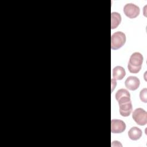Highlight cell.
Segmentation results:
<instances>
[{
  "label": "cell",
  "mask_w": 147,
  "mask_h": 147,
  "mask_svg": "<svg viewBox=\"0 0 147 147\" xmlns=\"http://www.w3.org/2000/svg\"><path fill=\"white\" fill-rule=\"evenodd\" d=\"M143 63L142 55L139 52L133 53L129 59L127 64V68L130 73L137 74L141 69Z\"/></svg>",
  "instance_id": "cell-1"
},
{
  "label": "cell",
  "mask_w": 147,
  "mask_h": 147,
  "mask_svg": "<svg viewBox=\"0 0 147 147\" xmlns=\"http://www.w3.org/2000/svg\"><path fill=\"white\" fill-rule=\"evenodd\" d=\"M119 106V113L123 117H128L132 111V104L130 96H124L117 100Z\"/></svg>",
  "instance_id": "cell-2"
},
{
  "label": "cell",
  "mask_w": 147,
  "mask_h": 147,
  "mask_svg": "<svg viewBox=\"0 0 147 147\" xmlns=\"http://www.w3.org/2000/svg\"><path fill=\"white\" fill-rule=\"evenodd\" d=\"M126 42V36L122 32H116L111 37V48L117 50L121 48Z\"/></svg>",
  "instance_id": "cell-3"
},
{
  "label": "cell",
  "mask_w": 147,
  "mask_h": 147,
  "mask_svg": "<svg viewBox=\"0 0 147 147\" xmlns=\"http://www.w3.org/2000/svg\"><path fill=\"white\" fill-rule=\"evenodd\" d=\"M132 118L140 126L145 125L147 123V113L142 108L136 109L133 113Z\"/></svg>",
  "instance_id": "cell-4"
},
{
  "label": "cell",
  "mask_w": 147,
  "mask_h": 147,
  "mask_svg": "<svg viewBox=\"0 0 147 147\" xmlns=\"http://www.w3.org/2000/svg\"><path fill=\"white\" fill-rule=\"evenodd\" d=\"M124 14L129 18H136L140 14V7L133 3H127L123 7Z\"/></svg>",
  "instance_id": "cell-5"
},
{
  "label": "cell",
  "mask_w": 147,
  "mask_h": 147,
  "mask_svg": "<svg viewBox=\"0 0 147 147\" xmlns=\"http://www.w3.org/2000/svg\"><path fill=\"white\" fill-rule=\"evenodd\" d=\"M125 123L120 119H112L111 121V131L113 133H121L126 129Z\"/></svg>",
  "instance_id": "cell-6"
},
{
  "label": "cell",
  "mask_w": 147,
  "mask_h": 147,
  "mask_svg": "<svg viewBox=\"0 0 147 147\" xmlns=\"http://www.w3.org/2000/svg\"><path fill=\"white\" fill-rule=\"evenodd\" d=\"M140 84V81L138 78L136 76H129L125 82V87L131 91H134L137 90Z\"/></svg>",
  "instance_id": "cell-7"
},
{
  "label": "cell",
  "mask_w": 147,
  "mask_h": 147,
  "mask_svg": "<svg viewBox=\"0 0 147 147\" xmlns=\"http://www.w3.org/2000/svg\"><path fill=\"white\" fill-rule=\"evenodd\" d=\"M126 75L125 69L121 66H116L113 71V77L114 80H121Z\"/></svg>",
  "instance_id": "cell-8"
},
{
  "label": "cell",
  "mask_w": 147,
  "mask_h": 147,
  "mask_svg": "<svg viewBox=\"0 0 147 147\" xmlns=\"http://www.w3.org/2000/svg\"><path fill=\"white\" fill-rule=\"evenodd\" d=\"M128 136L131 140H138L142 136V130L137 127H133L128 131Z\"/></svg>",
  "instance_id": "cell-9"
},
{
  "label": "cell",
  "mask_w": 147,
  "mask_h": 147,
  "mask_svg": "<svg viewBox=\"0 0 147 147\" xmlns=\"http://www.w3.org/2000/svg\"><path fill=\"white\" fill-rule=\"evenodd\" d=\"M121 16L117 12H112L111 14V28L115 29L121 22Z\"/></svg>",
  "instance_id": "cell-10"
},
{
  "label": "cell",
  "mask_w": 147,
  "mask_h": 147,
  "mask_svg": "<svg viewBox=\"0 0 147 147\" xmlns=\"http://www.w3.org/2000/svg\"><path fill=\"white\" fill-rule=\"evenodd\" d=\"M147 89L146 88L142 89L140 93V98L142 102L144 103L147 102Z\"/></svg>",
  "instance_id": "cell-11"
},
{
  "label": "cell",
  "mask_w": 147,
  "mask_h": 147,
  "mask_svg": "<svg viewBox=\"0 0 147 147\" xmlns=\"http://www.w3.org/2000/svg\"><path fill=\"white\" fill-rule=\"evenodd\" d=\"M112 144H114V146H122V145L120 144V142H118V141H113V142H112Z\"/></svg>",
  "instance_id": "cell-12"
}]
</instances>
